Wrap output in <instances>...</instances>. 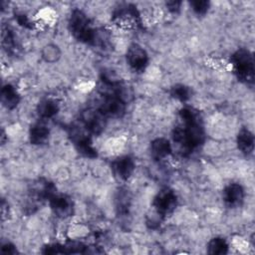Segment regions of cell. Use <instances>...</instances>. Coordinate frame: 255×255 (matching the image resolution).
Returning <instances> with one entry per match:
<instances>
[{"mask_svg": "<svg viewBox=\"0 0 255 255\" xmlns=\"http://www.w3.org/2000/svg\"><path fill=\"white\" fill-rule=\"evenodd\" d=\"M2 44L5 47V49H7V51L11 52L13 51L16 45L15 42V37L13 35V33L9 30V29H3V34H2Z\"/></svg>", "mask_w": 255, "mask_h": 255, "instance_id": "obj_22", "label": "cell"}, {"mask_svg": "<svg viewBox=\"0 0 255 255\" xmlns=\"http://www.w3.org/2000/svg\"><path fill=\"white\" fill-rule=\"evenodd\" d=\"M16 20L18 22L19 25L25 27V28H29V29H32L33 26H32V23L31 21L29 20L28 16L23 14V13H20V14H17L16 15Z\"/></svg>", "mask_w": 255, "mask_h": 255, "instance_id": "obj_23", "label": "cell"}, {"mask_svg": "<svg viewBox=\"0 0 255 255\" xmlns=\"http://www.w3.org/2000/svg\"><path fill=\"white\" fill-rule=\"evenodd\" d=\"M70 136L79 153L89 158L98 156L97 149L93 145L92 137L89 132H84L78 128H72Z\"/></svg>", "mask_w": 255, "mask_h": 255, "instance_id": "obj_9", "label": "cell"}, {"mask_svg": "<svg viewBox=\"0 0 255 255\" xmlns=\"http://www.w3.org/2000/svg\"><path fill=\"white\" fill-rule=\"evenodd\" d=\"M229 245L227 241L222 237H214L207 244V252L213 255L227 254Z\"/></svg>", "mask_w": 255, "mask_h": 255, "instance_id": "obj_19", "label": "cell"}, {"mask_svg": "<svg viewBox=\"0 0 255 255\" xmlns=\"http://www.w3.org/2000/svg\"><path fill=\"white\" fill-rule=\"evenodd\" d=\"M107 119H120L126 114L127 102L124 98L123 90L104 91L102 101L97 108Z\"/></svg>", "mask_w": 255, "mask_h": 255, "instance_id": "obj_4", "label": "cell"}, {"mask_svg": "<svg viewBox=\"0 0 255 255\" xmlns=\"http://www.w3.org/2000/svg\"><path fill=\"white\" fill-rule=\"evenodd\" d=\"M244 197L245 191L243 186L235 182L226 185L222 192L223 201L230 208L240 206L244 201Z\"/></svg>", "mask_w": 255, "mask_h": 255, "instance_id": "obj_13", "label": "cell"}, {"mask_svg": "<svg viewBox=\"0 0 255 255\" xmlns=\"http://www.w3.org/2000/svg\"><path fill=\"white\" fill-rule=\"evenodd\" d=\"M135 169L133 159L128 155H123L112 162V170L115 176L120 180H128Z\"/></svg>", "mask_w": 255, "mask_h": 255, "instance_id": "obj_12", "label": "cell"}, {"mask_svg": "<svg viewBox=\"0 0 255 255\" xmlns=\"http://www.w3.org/2000/svg\"><path fill=\"white\" fill-rule=\"evenodd\" d=\"M56 187L55 185L44 178L37 179L34 183H32L28 200L25 206V212L27 214H31L36 211V209L43 203L45 200H49L52 195L56 193Z\"/></svg>", "mask_w": 255, "mask_h": 255, "instance_id": "obj_5", "label": "cell"}, {"mask_svg": "<svg viewBox=\"0 0 255 255\" xmlns=\"http://www.w3.org/2000/svg\"><path fill=\"white\" fill-rule=\"evenodd\" d=\"M236 143L238 149L244 155H250L254 149V135L247 128H242L236 136Z\"/></svg>", "mask_w": 255, "mask_h": 255, "instance_id": "obj_15", "label": "cell"}, {"mask_svg": "<svg viewBox=\"0 0 255 255\" xmlns=\"http://www.w3.org/2000/svg\"><path fill=\"white\" fill-rule=\"evenodd\" d=\"M178 120L172 130V139L182 155H186L201 146L205 140L203 121L199 111L188 106L179 110Z\"/></svg>", "mask_w": 255, "mask_h": 255, "instance_id": "obj_1", "label": "cell"}, {"mask_svg": "<svg viewBox=\"0 0 255 255\" xmlns=\"http://www.w3.org/2000/svg\"><path fill=\"white\" fill-rule=\"evenodd\" d=\"M231 65L237 80L248 86L254 83V59L252 53L245 48L236 50L231 56Z\"/></svg>", "mask_w": 255, "mask_h": 255, "instance_id": "obj_3", "label": "cell"}, {"mask_svg": "<svg viewBox=\"0 0 255 255\" xmlns=\"http://www.w3.org/2000/svg\"><path fill=\"white\" fill-rule=\"evenodd\" d=\"M181 4L182 2L181 1H167L165 3V6L167 8V10L172 13V14H176L179 12L180 10V7H181Z\"/></svg>", "mask_w": 255, "mask_h": 255, "instance_id": "obj_24", "label": "cell"}, {"mask_svg": "<svg viewBox=\"0 0 255 255\" xmlns=\"http://www.w3.org/2000/svg\"><path fill=\"white\" fill-rule=\"evenodd\" d=\"M48 201L52 212L59 218H68L74 212L73 200L66 194L56 192Z\"/></svg>", "mask_w": 255, "mask_h": 255, "instance_id": "obj_11", "label": "cell"}, {"mask_svg": "<svg viewBox=\"0 0 255 255\" xmlns=\"http://www.w3.org/2000/svg\"><path fill=\"white\" fill-rule=\"evenodd\" d=\"M189 4H190L192 11L198 16H204L208 12V9L210 6L209 1H205V0L190 1Z\"/></svg>", "mask_w": 255, "mask_h": 255, "instance_id": "obj_21", "label": "cell"}, {"mask_svg": "<svg viewBox=\"0 0 255 255\" xmlns=\"http://www.w3.org/2000/svg\"><path fill=\"white\" fill-rule=\"evenodd\" d=\"M68 28L73 37L78 41L89 45L97 44V31L82 10L74 9L71 12L68 20Z\"/></svg>", "mask_w": 255, "mask_h": 255, "instance_id": "obj_2", "label": "cell"}, {"mask_svg": "<svg viewBox=\"0 0 255 255\" xmlns=\"http://www.w3.org/2000/svg\"><path fill=\"white\" fill-rule=\"evenodd\" d=\"M128 65L134 72H143L148 65V55L146 51L138 44H131L126 54Z\"/></svg>", "mask_w": 255, "mask_h": 255, "instance_id": "obj_10", "label": "cell"}, {"mask_svg": "<svg viewBox=\"0 0 255 255\" xmlns=\"http://www.w3.org/2000/svg\"><path fill=\"white\" fill-rule=\"evenodd\" d=\"M1 103L2 105L8 109H15L20 102V95L17 92L16 88L11 84H6L1 89Z\"/></svg>", "mask_w": 255, "mask_h": 255, "instance_id": "obj_18", "label": "cell"}, {"mask_svg": "<svg viewBox=\"0 0 255 255\" xmlns=\"http://www.w3.org/2000/svg\"><path fill=\"white\" fill-rule=\"evenodd\" d=\"M60 107L56 100L51 98L43 99L37 105V115L42 120H50L59 113Z\"/></svg>", "mask_w": 255, "mask_h": 255, "instance_id": "obj_17", "label": "cell"}, {"mask_svg": "<svg viewBox=\"0 0 255 255\" xmlns=\"http://www.w3.org/2000/svg\"><path fill=\"white\" fill-rule=\"evenodd\" d=\"M112 20L123 30L134 31L141 28L140 14L132 4H125L117 8L113 13Z\"/></svg>", "mask_w": 255, "mask_h": 255, "instance_id": "obj_6", "label": "cell"}, {"mask_svg": "<svg viewBox=\"0 0 255 255\" xmlns=\"http://www.w3.org/2000/svg\"><path fill=\"white\" fill-rule=\"evenodd\" d=\"M177 205V196L175 192L168 188L164 187L160 189L156 195L153 197L151 206L153 208V213L160 216L162 219L165 215L171 213Z\"/></svg>", "mask_w": 255, "mask_h": 255, "instance_id": "obj_7", "label": "cell"}, {"mask_svg": "<svg viewBox=\"0 0 255 255\" xmlns=\"http://www.w3.org/2000/svg\"><path fill=\"white\" fill-rule=\"evenodd\" d=\"M150 155L155 161H160L170 155L172 146L165 137H156L150 142Z\"/></svg>", "mask_w": 255, "mask_h": 255, "instance_id": "obj_14", "label": "cell"}, {"mask_svg": "<svg viewBox=\"0 0 255 255\" xmlns=\"http://www.w3.org/2000/svg\"><path fill=\"white\" fill-rule=\"evenodd\" d=\"M170 95L173 99L179 102H187L192 95L191 89L184 84H175L170 89Z\"/></svg>", "mask_w": 255, "mask_h": 255, "instance_id": "obj_20", "label": "cell"}, {"mask_svg": "<svg viewBox=\"0 0 255 255\" xmlns=\"http://www.w3.org/2000/svg\"><path fill=\"white\" fill-rule=\"evenodd\" d=\"M1 253H3V254H16L17 253L16 246L13 245L10 242L5 243L1 247Z\"/></svg>", "mask_w": 255, "mask_h": 255, "instance_id": "obj_25", "label": "cell"}, {"mask_svg": "<svg viewBox=\"0 0 255 255\" xmlns=\"http://www.w3.org/2000/svg\"><path fill=\"white\" fill-rule=\"evenodd\" d=\"M107 118L98 109H87L81 115V123L87 132L101 134L106 128Z\"/></svg>", "mask_w": 255, "mask_h": 255, "instance_id": "obj_8", "label": "cell"}, {"mask_svg": "<svg viewBox=\"0 0 255 255\" xmlns=\"http://www.w3.org/2000/svg\"><path fill=\"white\" fill-rule=\"evenodd\" d=\"M50 129L42 123L31 126L29 129V140L34 145H43L49 141Z\"/></svg>", "mask_w": 255, "mask_h": 255, "instance_id": "obj_16", "label": "cell"}]
</instances>
